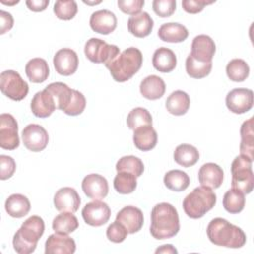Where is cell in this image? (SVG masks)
Segmentation results:
<instances>
[{"label":"cell","mask_w":254,"mask_h":254,"mask_svg":"<svg viewBox=\"0 0 254 254\" xmlns=\"http://www.w3.org/2000/svg\"><path fill=\"white\" fill-rule=\"evenodd\" d=\"M45 89L52 94L56 108L64 111L72 99L73 89L64 82H52Z\"/></svg>","instance_id":"obj_25"},{"label":"cell","mask_w":254,"mask_h":254,"mask_svg":"<svg viewBox=\"0 0 254 254\" xmlns=\"http://www.w3.org/2000/svg\"><path fill=\"white\" fill-rule=\"evenodd\" d=\"M126 122L129 129L135 130L138 127L144 125H152L153 120L151 113L146 108L136 107L129 112V114L127 115Z\"/></svg>","instance_id":"obj_39"},{"label":"cell","mask_w":254,"mask_h":254,"mask_svg":"<svg viewBox=\"0 0 254 254\" xmlns=\"http://www.w3.org/2000/svg\"><path fill=\"white\" fill-rule=\"evenodd\" d=\"M81 214L85 223L97 227L105 224L109 220L111 210L107 203L95 199L84 205Z\"/></svg>","instance_id":"obj_12"},{"label":"cell","mask_w":254,"mask_h":254,"mask_svg":"<svg viewBox=\"0 0 254 254\" xmlns=\"http://www.w3.org/2000/svg\"><path fill=\"white\" fill-rule=\"evenodd\" d=\"M154 12L161 18H167L173 15L176 10L175 0H154L152 3Z\"/></svg>","instance_id":"obj_44"},{"label":"cell","mask_w":254,"mask_h":254,"mask_svg":"<svg viewBox=\"0 0 254 254\" xmlns=\"http://www.w3.org/2000/svg\"><path fill=\"white\" fill-rule=\"evenodd\" d=\"M114 189L121 194H128L137 188V177L128 172H117L113 181Z\"/></svg>","instance_id":"obj_37"},{"label":"cell","mask_w":254,"mask_h":254,"mask_svg":"<svg viewBox=\"0 0 254 254\" xmlns=\"http://www.w3.org/2000/svg\"><path fill=\"white\" fill-rule=\"evenodd\" d=\"M56 104L52 94L44 89L38 91L31 101V110L33 114L39 118H47L55 111Z\"/></svg>","instance_id":"obj_20"},{"label":"cell","mask_w":254,"mask_h":254,"mask_svg":"<svg viewBox=\"0 0 254 254\" xmlns=\"http://www.w3.org/2000/svg\"><path fill=\"white\" fill-rule=\"evenodd\" d=\"M45 231L42 217L32 215L27 218L13 237V246L19 254H30L35 251L39 239Z\"/></svg>","instance_id":"obj_4"},{"label":"cell","mask_w":254,"mask_h":254,"mask_svg":"<svg viewBox=\"0 0 254 254\" xmlns=\"http://www.w3.org/2000/svg\"><path fill=\"white\" fill-rule=\"evenodd\" d=\"M76 249L75 241L67 234H51L45 244L46 254H72Z\"/></svg>","instance_id":"obj_19"},{"label":"cell","mask_w":254,"mask_h":254,"mask_svg":"<svg viewBox=\"0 0 254 254\" xmlns=\"http://www.w3.org/2000/svg\"><path fill=\"white\" fill-rule=\"evenodd\" d=\"M81 203L80 196L77 191L70 187L61 188L54 196V204L59 211H66L74 213L77 211Z\"/></svg>","instance_id":"obj_15"},{"label":"cell","mask_w":254,"mask_h":254,"mask_svg":"<svg viewBox=\"0 0 254 254\" xmlns=\"http://www.w3.org/2000/svg\"><path fill=\"white\" fill-rule=\"evenodd\" d=\"M89 25L94 32L102 35H108L116 29L117 18L115 14L109 10H98L91 14Z\"/></svg>","instance_id":"obj_18"},{"label":"cell","mask_w":254,"mask_h":254,"mask_svg":"<svg viewBox=\"0 0 254 254\" xmlns=\"http://www.w3.org/2000/svg\"><path fill=\"white\" fill-rule=\"evenodd\" d=\"M30 209V200L21 193H13L5 201V210L10 216L15 218L24 217L29 213Z\"/></svg>","instance_id":"obj_29"},{"label":"cell","mask_w":254,"mask_h":254,"mask_svg":"<svg viewBox=\"0 0 254 254\" xmlns=\"http://www.w3.org/2000/svg\"><path fill=\"white\" fill-rule=\"evenodd\" d=\"M117 172H128L135 175L137 178L142 176L144 172V164L138 157L135 156H124L116 163Z\"/></svg>","instance_id":"obj_40"},{"label":"cell","mask_w":254,"mask_h":254,"mask_svg":"<svg viewBox=\"0 0 254 254\" xmlns=\"http://www.w3.org/2000/svg\"><path fill=\"white\" fill-rule=\"evenodd\" d=\"M53 63L58 73L67 76L76 71L78 67V57L73 50L64 48L55 54Z\"/></svg>","instance_id":"obj_13"},{"label":"cell","mask_w":254,"mask_h":254,"mask_svg":"<svg viewBox=\"0 0 254 254\" xmlns=\"http://www.w3.org/2000/svg\"><path fill=\"white\" fill-rule=\"evenodd\" d=\"M144 4V0H118L117 2L119 9L123 13L132 16L141 13Z\"/></svg>","instance_id":"obj_46"},{"label":"cell","mask_w":254,"mask_h":254,"mask_svg":"<svg viewBox=\"0 0 254 254\" xmlns=\"http://www.w3.org/2000/svg\"><path fill=\"white\" fill-rule=\"evenodd\" d=\"M225 103L231 112L243 114L249 111L253 106V91L249 88H234L227 93Z\"/></svg>","instance_id":"obj_10"},{"label":"cell","mask_w":254,"mask_h":254,"mask_svg":"<svg viewBox=\"0 0 254 254\" xmlns=\"http://www.w3.org/2000/svg\"><path fill=\"white\" fill-rule=\"evenodd\" d=\"M1 3H2V4H5V5H14V4L19 3V1L17 0V1H14V2H6V1H4V0H1Z\"/></svg>","instance_id":"obj_51"},{"label":"cell","mask_w":254,"mask_h":254,"mask_svg":"<svg viewBox=\"0 0 254 254\" xmlns=\"http://www.w3.org/2000/svg\"><path fill=\"white\" fill-rule=\"evenodd\" d=\"M215 50L214 41L209 36L198 35L192 40L190 55L198 62L211 63Z\"/></svg>","instance_id":"obj_17"},{"label":"cell","mask_w":254,"mask_h":254,"mask_svg":"<svg viewBox=\"0 0 254 254\" xmlns=\"http://www.w3.org/2000/svg\"><path fill=\"white\" fill-rule=\"evenodd\" d=\"M143 55L135 47H130L120 53L113 61L106 64L111 76L117 82L129 80L142 66Z\"/></svg>","instance_id":"obj_3"},{"label":"cell","mask_w":254,"mask_h":254,"mask_svg":"<svg viewBox=\"0 0 254 254\" xmlns=\"http://www.w3.org/2000/svg\"><path fill=\"white\" fill-rule=\"evenodd\" d=\"M127 229L117 220L112 222L106 229L107 238L113 243H121L127 237Z\"/></svg>","instance_id":"obj_43"},{"label":"cell","mask_w":254,"mask_h":254,"mask_svg":"<svg viewBox=\"0 0 254 254\" xmlns=\"http://www.w3.org/2000/svg\"><path fill=\"white\" fill-rule=\"evenodd\" d=\"M198 181L203 187L217 189L223 182V171L217 164L206 163L198 171Z\"/></svg>","instance_id":"obj_21"},{"label":"cell","mask_w":254,"mask_h":254,"mask_svg":"<svg viewBox=\"0 0 254 254\" xmlns=\"http://www.w3.org/2000/svg\"><path fill=\"white\" fill-rule=\"evenodd\" d=\"M190 104V96L183 90L173 91L166 100L167 110L176 116L184 115L188 112Z\"/></svg>","instance_id":"obj_30"},{"label":"cell","mask_w":254,"mask_h":254,"mask_svg":"<svg viewBox=\"0 0 254 254\" xmlns=\"http://www.w3.org/2000/svg\"><path fill=\"white\" fill-rule=\"evenodd\" d=\"M199 159L198 150L190 144L179 145L174 152V160L180 166L189 168L196 164Z\"/></svg>","instance_id":"obj_32"},{"label":"cell","mask_w":254,"mask_h":254,"mask_svg":"<svg viewBox=\"0 0 254 254\" xmlns=\"http://www.w3.org/2000/svg\"><path fill=\"white\" fill-rule=\"evenodd\" d=\"M133 142L137 149L150 151L154 149L158 142V135L152 125H144L134 130Z\"/></svg>","instance_id":"obj_23"},{"label":"cell","mask_w":254,"mask_h":254,"mask_svg":"<svg viewBox=\"0 0 254 254\" xmlns=\"http://www.w3.org/2000/svg\"><path fill=\"white\" fill-rule=\"evenodd\" d=\"M159 38L168 43H181L184 42L188 36V29L179 23H165L158 30Z\"/></svg>","instance_id":"obj_26"},{"label":"cell","mask_w":254,"mask_h":254,"mask_svg":"<svg viewBox=\"0 0 254 254\" xmlns=\"http://www.w3.org/2000/svg\"><path fill=\"white\" fill-rule=\"evenodd\" d=\"M153 66L161 72H170L177 65V57L175 53L165 47H161L154 52L152 59Z\"/></svg>","instance_id":"obj_28"},{"label":"cell","mask_w":254,"mask_h":254,"mask_svg":"<svg viewBox=\"0 0 254 254\" xmlns=\"http://www.w3.org/2000/svg\"><path fill=\"white\" fill-rule=\"evenodd\" d=\"M155 253L156 254H158V253H174V254H177L178 251L172 244H165V245H162L161 247L157 248Z\"/></svg>","instance_id":"obj_50"},{"label":"cell","mask_w":254,"mask_h":254,"mask_svg":"<svg viewBox=\"0 0 254 254\" xmlns=\"http://www.w3.org/2000/svg\"><path fill=\"white\" fill-rule=\"evenodd\" d=\"M54 13L61 20H71L77 13V4L73 0H59L54 5Z\"/></svg>","instance_id":"obj_41"},{"label":"cell","mask_w":254,"mask_h":254,"mask_svg":"<svg viewBox=\"0 0 254 254\" xmlns=\"http://www.w3.org/2000/svg\"><path fill=\"white\" fill-rule=\"evenodd\" d=\"M222 203L225 210L229 213H239L244 208L245 195L242 191L231 188L224 193Z\"/></svg>","instance_id":"obj_35"},{"label":"cell","mask_w":254,"mask_h":254,"mask_svg":"<svg viewBox=\"0 0 254 254\" xmlns=\"http://www.w3.org/2000/svg\"><path fill=\"white\" fill-rule=\"evenodd\" d=\"M116 220L127 229L128 233L133 234L142 228L144 215L140 208L133 205H127L118 211Z\"/></svg>","instance_id":"obj_16"},{"label":"cell","mask_w":254,"mask_h":254,"mask_svg":"<svg viewBox=\"0 0 254 254\" xmlns=\"http://www.w3.org/2000/svg\"><path fill=\"white\" fill-rule=\"evenodd\" d=\"M166 91L165 81L158 75L151 74L146 76L140 83V92L143 97L149 100L161 98Z\"/></svg>","instance_id":"obj_24"},{"label":"cell","mask_w":254,"mask_h":254,"mask_svg":"<svg viewBox=\"0 0 254 254\" xmlns=\"http://www.w3.org/2000/svg\"><path fill=\"white\" fill-rule=\"evenodd\" d=\"M25 71L30 81L34 83L44 82L50 74L48 63L42 58L30 60L25 66Z\"/></svg>","instance_id":"obj_31"},{"label":"cell","mask_w":254,"mask_h":254,"mask_svg":"<svg viewBox=\"0 0 254 254\" xmlns=\"http://www.w3.org/2000/svg\"><path fill=\"white\" fill-rule=\"evenodd\" d=\"M164 184L173 191H183L190 185V177L181 170H171L165 174Z\"/></svg>","instance_id":"obj_34"},{"label":"cell","mask_w":254,"mask_h":254,"mask_svg":"<svg viewBox=\"0 0 254 254\" xmlns=\"http://www.w3.org/2000/svg\"><path fill=\"white\" fill-rule=\"evenodd\" d=\"M180 230L179 214L174 205L168 202L156 204L151 211V235L158 239L174 237Z\"/></svg>","instance_id":"obj_1"},{"label":"cell","mask_w":254,"mask_h":254,"mask_svg":"<svg viewBox=\"0 0 254 254\" xmlns=\"http://www.w3.org/2000/svg\"><path fill=\"white\" fill-rule=\"evenodd\" d=\"M0 89L10 99L20 101L27 96L29 85L17 71L9 69L0 74Z\"/></svg>","instance_id":"obj_8"},{"label":"cell","mask_w":254,"mask_h":254,"mask_svg":"<svg viewBox=\"0 0 254 254\" xmlns=\"http://www.w3.org/2000/svg\"><path fill=\"white\" fill-rule=\"evenodd\" d=\"M231 188L245 193H250L254 188L252 161L245 156H237L231 164Z\"/></svg>","instance_id":"obj_6"},{"label":"cell","mask_w":254,"mask_h":254,"mask_svg":"<svg viewBox=\"0 0 254 254\" xmlns=\"http://www.w3.org/2000/svg\"><path fill=\"white\" fill-rule=\"evenodd\" d=\"M254 118L250 117L244 121L240 127V155L247 157L252 162L254 160V131H253Z\"/></svg>","instance_id":"obj_27"},{"label":"cell","mask_w":254,"mask_h":254,"mask_svg":"<svg viewBox=\"0 0 254 254\" xmlns=\"http://www.w3.org/2000/svg\"><path fill=\"white\" fill-rule=\"evenodd\" d=\"M249 65L242 59H233L226 65V74L228 78L235 82L244 81L249 75Z\"/></svg>","instance_id":"obj_36"},{"label":"cell","mask_w":254,"mask_h":254,"mask_svg":"<svg viewBox=\"0 0 254 254\" xmlns=\"http://www.w3.org/2000/svg\"><path fill=\"white\" fill-rule=\"evenodd\" d=\"M81 188L85 195L91 199H101L108 194L107 180L98 174H89L82 180Z\"/></svg>","instance_id":"obj_14"},{"label":"cell","mask_w":254,"mask_h":254,"mask_svg":"<svg viewBox=\"0 0 254 254\" xmlns=\"http://www.w3.org/2000/svg\"><path fill=\"white\" fill-rule=\"evenodd\" d=\"M24 146L32 152L43 151L49 143L47 130L39 124H29L22 131Z\"/></svg>","instance_id":"obj_11"},{"label":"cell","mask_w":254,"mask_h":254,"mask_svg":"<svg viewBox=\"0 0 254 254\" xmlns=\"http://www.w3.org/2000/svg\"><path fill=\"white\" fill-rule=\"evenodd\" d=\"M14 25V19L12 15L6 11H0V34L3 35L10 31Z\"/></svg>","instance_id":"obj_48"},{"label":"cell","mask_w":254,"mask_h":254,"mask_svg":"<svg viewBox=\"0 0 254 254\" xmlns=\"http://www.w3.org/2000/svg\"><path fill=\"white\" fill-rule=\"evenodd\" d=\"M128 31L137 38L149 36L154 27V21L147 12H141L128 19Z\"/></svg>","instance_id":"obj_22"},{"label":"cell","mask_w":254,"mask_h":254,"mask_svg":"<svg viewBox=\"0 0 254 254\" xmlns=\"http://www.w3.org/2000/svg\"><path fill=\"white\" fill-rule=\"evenodd\" d=\"M212 68L211 63H201L196 61L190 54L186 60V71L192 78H203L209 74Z\"/></svg>","instance_id":"obj_38"},{"label":"cell","mask_w":254,"mask_h":254,"mask_svg":"<svg viewBox=\"0 0 254 254\" xmlns=\"http://www.w3.org/2000/svg\"><path fill=\"white\" fill-rule=\"evenodd\" d=\"M19 145L17 120L9 113H2L0 115V147L5 150H15Z\"/></svg>","instance_id":"obj_9"},{"label":"cell","mask_w":254,"mask_h":254,"mask_svg":"<svg viewBox=\"0 0 254 254\" xmlns=\"http://www.w3.org/2000/svg\"><path fill=\"white\" fill-rule=\"evenodd\" d=\"M50 1L49 0H28L26 1L27 7L34 12H41L46 10V8L49 6Z\"/></svg>","instance_id":"obj_49"},{"label":"cell","mask_w":254,"mask_h":254,"mask_svg":"<svg viewBox=\"0 0 254 254\" xmlns=\"http://www.w3.org/2000/svg\"><path fill=\"white\" fill-rule=\"evenodd\" d=\"M16 171L15 160L7 155L0 156V179L2 181L10 179Z\"/></svg>","instance_id":"obj_45"},{"label":"cell","mask_w":254,"mask_h":254,"mask_svg":"<svg viewBox=\"0 0 254 254\" xmlns=\"http://www.w3.org/2000/svg\"><path fill=\"white\" fill-rule=\"evenodd\" d=\"M78 220L72 212L63 211L62 213L58 214L52 223V227L55 232L60 234H69L77 229L78 227Z\"/></svg>","instance_id":"obj_33"},{"label":"cell","mask_w":254,"mask_h":254,"mask_svg":"<svg viewBox=\"0 0 254 254\" xmlns=\"http://www.w3.org/2000/svg\"><path fill=\"white\" fill-rule=\"evenodd\" d=\"M216 203L215 192L207 187H197L190 192L183 201L186 214L193 219L202 217Z\"/></svg>","instance_id":"obj_5"},{"label":"cell","mask_w":254,"mask_h":254,"mask_svg":"<svg viewBox=\"0 0 254 254\" xmlns=\"http://www.w3.org/2000/svg\"><path fill=\"white\" fill-rule=\"evenodd\" d=\"M86 106V99L84 95L76 89H73L72 99L66 109L64 111L65 114L70 116H76L83 112Z\"/></svg>","instance_id":"obj_42"},{"label":"cell","mask_w":254,"mask_h":254,"mask_svg":"<svg viewBox=\"0 0 254 254\" xmlns=\"http://www.w3.org/2000/svg\"><path fill=\"white\" fill-rule=\"evenodd\" d=\"M206 234L211 243L228 248H240L246 243L243 230L224 218H213L207 225Z\"/></svg>","instance_id":"obj_2"},{"label":"cell","mask_w":254,"mask_h":254,"mask_svg":"<svg viewBox=\"0 0 254 254\" xmlns=\"http://www.w3.org/2000/svg\"><path fill=\"white\" fill-rule=\"evenodd\" d=\"M84 54L90 62L106 64L120 54V50L116 45H109L98 38H90L85 43Z\"/></svg>","instance_id":"obj_7"},{"label":"cell","mask_w":254,"mask_h":254,"mask_svg":"<svg viewBox=\"0 0 254 254\" xmlns=\"http://www.w3.org/2000/svg\"><path fill=\"white\" fill-rule=\"evenodd\" d=\"M215 1H206V0H184L182 2L183 9L190 14H196L203 10L204 6L210 5Z\"/></svg>","instance_id":"obj_47"}]
</instances>
